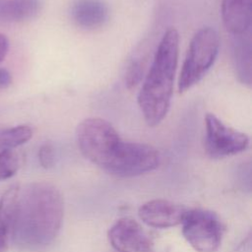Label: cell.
<instances>
[{
  "label": "cell",
  "mask_w": 252,
  "mask_h": 252,
  "mask_svg": "<svg viewBox=\"0 0 252 252\" xmlns=\"http://www.w3.org/2000/svg\"><path fill=\"white\" fill-rule=\"evenodd\" d=\"M63 216V198L54 185L30 183L19 191L12 241L23 250L44 249L58 235Z\"/></svg>",
  "instance_id": "cell-1"
},
{
  "label": "cell",
  "mask_w": 252,
  "mask_h": 252,
  "mask_svg": "<svg viewBox=\"0 0 252 252\" xmlns=\"http://www.w3.org/2000/svg\"><path fill=\"white\" fill-rule=\"evenodd\" d=\"M178 54L179 34L171 28L162 35L138 94V104L149 126L158 125L169 110Z\"/></svg>",
  "instance_id": "cell-2"
},
{
  "label": "cell",
  "mask_w": 252,
  "mask_h": 252,
  "mask_svg": "<svg viewBox=\"0 0 252 252\" xmlns=\"http://www.w3.org/2000/svg\"><path fill=\"white\" fill-rule=\"evenodd\" d=\"M220 46L218 32L211 27L200 29L193 35L178 77V91L184 93L199 83L217 60Z\"/></svg>",
  "instance_id": "cell-3"
},
{
  "label": "cell",
  "mask_w": 252,
  "mask_h": 252,
  "mask_svg": "<svg viewBox=\"0 0 252 252\" xmlns=\"http://www.w3.org/2000/svg\"><path fill=\"white\" fill-rule=\"evenodd\" d=\"M76 139L82 155L103 170L123 141L109 122L98 117L81 121L76 129Z\"/></svg>",
  "instance_id": "cell-4"
},
{
  "label": "cell",
  "mask_w": 252,
  "mask_h": 252,
  "mask_svg": "<svg viewBox=\"0 0 252 252\" xmlns=\"http://www.w3.org/2000/svg\"><path fill=\"white\" fill-rule=\"evenodd\" d=\"M181 224L184 238L197 252H216L220 246L223 226L215 213L187 211Z\"/></svg>",
  "instance_id": "cell-5"
},
{
  "label": "cell",
  "mask_w": 252,
  "mask_h": 252,
  "mask_svg": "<svg viewBox=\"0 0 252 252\" xmlns=\"http://www.w3.org/2000/svg\"><path fill=\"white\" fill-rule=\"evenodd\" d=\"M159 154L154 147L122 141L104 170L116 176L133 177L155 170L159 165Z\"/></svg>",
  "instance_id": "cell-6"
},
{
  "label": "cell",
  "mask_w": 252,
  "mask_h": 252,
  "mask_svg": "<svg viewBox=\"0 0 252 252\" xmlns=\"http://www.w3.org/2000/svg\"><path fill=\"white\" fill-rule=\"evenodd\" d=\"M249 146V137L225 125L213 113L205 116V149L214 158H222L244 152Z\"/></svg>",
  "instance_id": "cell-7"
},
{
  "label": "cell",
  "mask_w": 252,
  "mask_h": 252,
  "mask_svg": "<svg viewBox=\"0 0 252 252\" xmlns=\"http://www.w3.org/2000/svg\"><path fill=\"white\" fill-rule=\"evenodd\" d=\"M107 237L117 252H153V242L148 233L130 218L116 220L108 229Z\"/></svg>",
  "instance_id": "cell-8"
},
{
  "label": "cell",
  "mask_w": 252,
  "mask_h": 252,
  "mask_svg": "<svg viewBox=\"0 0 252 252\" xmlns=\"http://www.w3.org/2000/svg\"><path fill=\"white\" fill-rule=\"evenodd\" d=\"M188 210L167 200L155 199L143 204L139 217L144 223L156 228H168L181 224Z\"/></svg>",
  "instance_id": "cell-9"
},
{
  "label": "cell",
  "mask_w": 252,
  "mask_h": 252,
  "mask_svg": "<svg viewBox=\"0 0 252 252\" xmlns=\"http://www.w3.org/2000/svg\"><path fill=\"white\" fill-rule=\"evenodd\" d=\"M222 24L231 36L251 32L252 0H221Z\"/></svg>",
  "instance_id": "cell-10"
},
{
  "label": "cell",
  "mask_w": 252,
  "mask_h": 252,
  "mask_svg": "<svg viewBox=\"0 0 252 252\" xmlns=\"http://www.w3.org/2000/svg\"><path fill=\"white\" fill-rule=\"evenodd\" d=\"M72 22L83 30L102 27L109 18V7L104 0H75L69 10Z\"/></svg>",
  "instance_id": "cell-11"
},
{
  "label": "cell",
  "mask_w": 252,
  "mask_h": 252,
  "mask_svg": "<svg viewBox=\"0 0 252 252\" xmlns=\"http://www.w3.org/2000/svg\"><path fill=\"white\" fill-rule=\"evenodd\" d=\"M231 60L239 82L247 87L252 82V40L251 32L231 36Z\"/></svg>",
  "instance_id": "cell-12"
},
{
  "label": "cell",
  "mask_w": 252,
  "mask_h": 252,
  "mask_svg": "<svg viewBox=\"0 0 252 252\" xmlns=\"http://www.w3.org/2000/svg\"><path fill=\"white\" fill-rule=\"evenodd\" d=\"M19 191L13 185L0 197V252H6L12 242Z\"/></svg>",
  "instance_id": "cell-13"
},
{
  "label": "cell",
  "mask_w": 252,
  "mask_h": 252,
  "mask_svg": "<svg viewBox=\"0 0 252 252\" xmlns=\"http://www.w3.org/2000/svg\"><path fill=\"white\" fill-rule=\"evenodd\" d=\"M42 7L40 0H0V23H20L35 18Z\"/></svg>",
  "instance_id": "cell-14"
},
{
  "label": "cell",
  "mask_w": 252,
  "mask_h": 252,
  "mask_svg": "<svg viewBox=\"0 0 252 252\" xmlns=\"http://www.w3.org/2000/svg\"><path fill=\"white\" fill-rule=\"evenodd\" d=\"M32 129L28 125H18L0 131V150H13L29 142Z\"/></svg>",
  "instance_id": "cell-15"
},
{
  "label": "cell",
  "mask_w": 252,
  "mask_h": 252,
  "mask_svg": "<svg viewBox=\"0 0 252 252\" xmlns=\"http://www.w3.org/2000/svg\"><path fill=\"white\" fill-rule=\"evenodd\" d=\"M19 167V157L13 150H0V181L14 176Z\"/></svg>",
  "instance_id": "cell-16"
},
{
  "label": "cell",
  "mask_w": 252,
  "mask_h": 252,
  "mask_svg": "<svg viewBox=\"0 0 252 252\" xmlns=\"http://www.w3.org/2000/svg\"><path fill=\"white\" fill-rule=\"evenodd\" d=\"M37 157H38L39 164L43 168L45 169L51 168L55 162V152H54L53 146L49 143H45L41 145L40 148L38 149Z\"/></svg>",
  "instance_id": "cell-17"
},
{
  "label": "cell",
  "mask_w": 252,
  "mask_h": 252,
  "mask_svg": "<svg viewBox=\"0 0 252 252\" xmlns=\"http://www.w3.org/2000/svg\"><path fill=\"white\" fill-rule=\"evenodd\" d=\"M142 75H143V63H141V61L139 60L133 61L129 65L126 72V76H125V82L127 87L132 88L138 85L142 79Z\"/></svg>",
  "instance_id": "cell-18"
},
{
  "label": "cell",
  "mask_w": 252,
  "mask_h": 252,
  "mask_svg": "<svg viewBox=\"0 0 252 252\" xmlns=\"http://www.w3.org/2000/svg\"><path fill=\"white\" fill-rule=\"evenodd\" d=\"M12 84V75L5 69L0 67V90H5L9 88Z\"/></svg>",
  "instance_id": "cell-19"
},
{
  "label": "cell",
  "mask_w": 252,
  "mask_h": 252,
  "mask_svg": "<svg viewBox=\"0 0 252 252\" xmlns=\"http://www.w3.org/2000/svg\"><path fill=\"white\" fill-rule=\"evenodd\" d=\"M9 50V40L7 36L0 32V63L5 59Z\"/></svg>",
  "instance_id": "cell-20"
}]
</instances>
